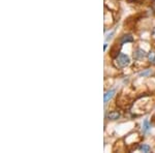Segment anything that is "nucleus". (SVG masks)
Masks as SVG:
<instances>
[{"mask_svg":"<svg viewBox=\"0 0 155 153\" xmlns=\"http://www.w3.org/2000/svg\"><path fill=\"white\" fill-rule=\"evenodd\" d=\"M146 56H147V53L142 49H137V51L134 52V57H136L137 59H142Z\"/></svg>","mask_w":155,"mask_h":153,"instance_id":"7ed1b4c3","label":"nucleus"},{"mask_svg":"<svg viewBox=\"0 0 155 153\" xmlns=\"http://www.w3.org/2000/svg\"><path fill=\"white\" fill-rule=\"evenodd\" d=\"M115 93H116V89H111V90H109V91H107L104 96V104H107V101H110V99H112V97L114 96Z\"/></svg>","mask_w":155,"mask_h":153,"instance_id":"f03ea898","label":"nucleus"},{"mask_svg":"<svg viewBox=\"0 0 155 153\" xmlns=\"http://www.w3.org/2000/svg\"><path fill=\"white\" fill-rule=\"evenodd\" d=\"M134 42V38H132L131 35H124L122 37V41H121L122 44H124V42Z\"/></svg>","mask_w":155,"mask_h":153,"instance_id":"0eeeda50","label":"nucleus"},{"mask_svg":"<svg viewBox=\"0 0 155 153\" xmlns=\"http://www.w3.org/2000/svg\"><path fill=\"white\" fill-rule=\"evenodd\" d=\"M129 63H130V58L123 53H120L118 55V57L116 58V65L120 67V68L126 67Z\"/></svg>","mask_w":155,"mask_h":153,"instance_id":"f257e3e1","label":"nucleus"},{"mask_svg":"<svg viewBox=\"0 0 155 153\" xmlns=\"http://www.w3.org/2000/svg\"><path fill=\"white\" fill-rule=\"evenodd\" d=\"M150 127H151V125H150V123H149V120L145 119L144 122H143V130L145 132L148 131V130L150 129Z\"/></svg>","mask_w":155,"mask_h":153,"instance_id":"39448f33","label":"nucleus"},{"mask_svg":"<svg viewBox=\"0 0 155 153\" xmlns=\"http://www.w3.org/2000/svg\"><path fill=\"white\" fill-rule=\"evenodd\" d=\"M149 59H150V61H152V62H153L154 61V54L153 53H151V54H150L149 55Z\"/></svg>","mask_w":155,"mask_h":153,"instance_id":"1a4fd4ad","label":"nucleus"},{"mask_svg":"<svg viewBox=\"0 0 155 153\" xmlns=\"http://www.w3.org/2000/svg\"><path fill=\"white\" fill-rule=\"evenodd\" d=\"M120 117V113L117 111H113V112H110L109 114L107 115V118L110 120H117Z\"/></svg>","mask_w":155,"mask_h":153,"instance_id":"20e7f679","label":"nucleus"},{"mask_svg":"<svg viewBox=\"0 0 155 153\" xmlns=\"http://www.w3.org/2000/svg\"><path fill=\"white\" fill-rule=\"evenodd\" d=\"M151 74H152L151 69H147V71H145V72H142L141 74H140V77H148Z\"/></svg>","mask_w":155,"mask_h":153,"instance_id":"6e6552de","label":"nucleus"},{"mask_svg":"<svg viewBox=\"0 0 155 153\" xmlns=\"http://www.w3.org/2000/svg\"><path fill=\"white\" fill-rule=\"evenodd\" d=\"M141 151H143V152H150V150H151V148H150L149 145H147V144H143V145H141L139 148Z\"/></svg>","mask_w":155,"mask_h":153,"instance_id":"423d86ee","label":"nucleus"}]
</instances>
